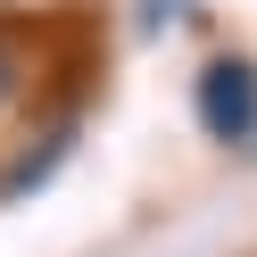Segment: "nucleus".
I'll list each match as a JSON object with an SVG mask.
<instances>
[{
    "label": "nucleus",
    "instance_id": "1",
    "mask_svg": "<svg viewBox=\"0 0 257 257\" xmlns=\"http://www.w3.org/2000/svg\"><path fill=\"white\" fill-rule=\"evenodd\" d=\"M199 124L216 141H249L257 133V67L249 58H207L199 67Z\"/></svg>",
    "mask_w": 257,
    "mask_h": 257
},
{
    "label": "nucleus",
    "instance_id": "2",
    "mask_svg": "<svg viewBox=\"0 0 257 257\" xmlns=\"http://www.w3.org/2000/svg\"><path fill=\"white\" fill-rule=\"evenodd\" d=\"M0 91H9V67H0Z\"/></svg>",
    "mask_w": 257,
    "mask_h": 257
}]
</instances>
